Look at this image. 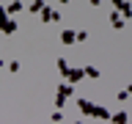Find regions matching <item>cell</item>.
<instances>
[{
	"label": "cell",
	"mask_w": 132,
	"mask_h": 124,
	"mask_svg": "<svg viewBox=\"0 0 132 124\" xmlns=\"http://www.w3.org/2000/svg\"><path fill=\"white\" fill-rule=\"evenodd\" d=\"M58 69H61V74H63V72H66V69H69V64H66L63 58H58Z\"/></svg>",
	"instance_id": "15"
},
{
	"label": "cell",
	"mask_w": 132,
	"mask_h": 124,
	"mask_svg": "<svg viewBox=\"0 0 132 124\" xmlns=\"http://www.w3.org/2000/svg\"><path fill=\"white\" fill-rule=\"evenodd\" d=\"M8 69H11V72L16 74V72H19V69H22V64H19V61H11V64H8Z\"/></svg>",
	"instance_id": "14"
},
{
	"label": "cell",
	"mask_w": 132,
	"mask_h": 124,
	"mask_svg": "<svg viewBox=\"0 0 132 124\" xmlns=\"http://www.w3.org/2000/svg\"><path fill=\"white\" fill-rule=\"evenodd\" d=\"M0 66H3V58H0Z\"/></svg>",
	"instance_id": "19"
},
{
	"label": "cell",
	"mask_w": 132,
	"mask_h": 124,
	"mask_svg": "<svg viewBox=\"0 0 132 124\" xmlns=\"http://www.w3.org/2000/svg\"><path fill=\"white\" fill-rule=\"evenodd\" d=\"M72 83L66 80V83H61V86H58V97H55V107H63L66 105V97H72Z\"/></svg>",
	"instance_id": "2"
},
{
	"label": "cell",
	"mask_w": 132,
	"mask_h": 124,
	"mask_svg": "<svg viewBox=\"0 0 132 124\" xmlns=\"http://www.w3.org/2000/svg\"><path fill=\"white\" fill-rule=\"evenodd\" d=\"M82 72H85V77H91V80H96V77H99V69H96V66H85Z\"/></svg>",
	"instance_id": "12"
},
{
	"label": "cell",
	"mask_w": 132,
	"mask_h": 124,
	"mask_svg": "<svg viewBox=\"0 0 132 124\" xmlns=\"http://www.w3.org/2000/svg\"><path fill=\"white\" fill-rule=\"evenodd\" d=\"M127 91H129V97H132V83H129V86H127Z\"/></svg>",
	"instance_id": "18"
},
{
	"label": "cell",
	"mask_w": 132,
	"mask_h": 124,
	"mask_svg": "<svg viewBox=\"0 0 132 124\" xmlns=\"http://www.w3.org/2000/svg\"><path fill=\"white\" fill-rule=\"evenodd\" d=\"M41 19H44V22H58V19H61V14H58V11H55V8H50V6H44V8H41Z\"/></svg>",
	"instance_id": "4"
},
{
	"label": "cell",
	"mask_w": 132,
	"mask_h": 124,
	"mask_svg": "<svg viewBox=\"0 0 132 124\" xmlns=\"http://www.w3.org/2000/svg\"><path fill=\"white\" fill-rule=\"evenodd\" d=\"M47 6V3H44V0H33L30 3V8H28V11H33V14H41V8Z\"/></svg>",
	"instance_id": "10"
},
{
	"label": "cell",
	"mask_w": 132,
	"mask_h": 124,
	"mask_svg": "<svg viewBox=\"0 0 132 124\" xmlns=\"http://www.w3.org/2000/svg\"><path fill=\"white\" fill-rule=\"evenodd\" d=\"M50 121H63V113H61V107H58L52 116H50Z\"/></svg>",
	"instance_id": "13"
},
{
	"label": "cell",
	"mask_w": 132,
	"mask_h": 124,
	"mask_svg": "<svg viewBox=\"0 0 132 124\" xmlns=\"http://www.w3.org/2000/svg\"><path fill=\"white\" fill-rule=\"evenodd\" d=\"M61 41L63 44H72V41H77V33L74 30H61Z\"/></svg>",
	"instance_id": "8"
},
{
	"label": "cell",
	"mask_w": 132,
	"mask_h": 124,
	"mask_svg": "<svg viewBox=\"0 0 132 124\" xmlns=\"http://www.w3.org/2000/svg\"><path fill=\"white\" fill-rule=\"evenodd\" d=\"M113 6L121 8V17H124V19H129V17H132V3H129V0H118V3H113Z\"/></svg>",
	"instance_id": "5"
},
{
	"label": "cell",
	"mask_w": 132,
	"mask_h": 124,
	"mask_svg": "<svg viewBox=\"0 0 132 124\" xmlns=\"http://www.w3.org/2000/svg\"><path fill=\"white\" fill-rule=\"evenodd\" d=\"M58 3H61V6H69V0H58Z\"/></svg>",
	"instance_id": "17"
},
{
	"label": "cell",
	"mask_w": 132,
	"mask_h": 124,
	"mask_svg": "<svg viewBox=\"0 0 132 124\" xmlns=\"http://www.w3.org/2000/svg\"><path fill=\"white\" fill-rule=\"evenodd\" d=\"M110 3H118V0H110Z\"/></svg>",
	"instance_id": "20"
},
{
	"label": "cell",
	"mask_w": 132,
	"mask_h": 124,
	"mask_svg": "<svg viewBox=\"0 0 132 124\" xmlns=\"http://www.w3.org/2000/svg\"><path fill=\"white\" fill-rule=\"evenodd\" d=\"M63 77H66V80H69V83L74 86V83H80L82 77H85V72H82V69H74V66H69V69L63 72Z\"/></svg>",
	"instance_id": "3"
},
{
	"label": "cell",
	"mask_w": 132,
	"mask_h": 124,
	"mask_svg": "<svg viewBox=\"0 0 132 124\" xmlns=\"http://www.w3.org/2000/svg\"><path fill=\"white\" fill-rule=\"evenodd\" d=\"M77 107H80V113L88 116V119H102V121H110V116H113L107 107H99V105H94V102H88V99H77Z\"/></svg>",
	"instance_id": "1"
},
{
	"label": "cell",
	"mask_w": 132,
	"mask_h": 124,
	"mask_svg": "<svg viewBox=\"0 0 132 124\" xmlns=\"http://www.w3.org/2000/svg\"><path fill=\"white\" fill-rule=\"evenodd\" d=\"M0 30L6 33V36H11V33L16 30V22H11V19H6V25H3V28H0Z\"/></svg>",
	"instance_id": "11"
},
{
	"label": "cell",
	"mask_w": 132,
	"mask_h": 124,
	"mask_svg": "<svg viewBox=\"0 0 132 124\" xmlns=\"http://www.w3.org/2000/svg\"><path fill=\"white\" fill-rule=\"evenodd\" d=\"M110 121H113V124H127V121H129V116L124 113V110H118V113L110 116Z\"/></svg>",
	"instance_id": "7"
},
{
	"label": "cell",
	"mask_w": 132,
	"mask_h": 124,
	"mask_svg": "<svg viewBox=\"0 0 132 124\" xmlns=\"http://www.w3.org/2000/svg\"><path fill=\"white\" fill-rule=\"evenodd\" d=\"M116 99H118V102H127V99H129V91H118V97H116Z\"/></svg>",
	"instance_id": "16"
},
{
	"label": "cell",
	"mask_w": 132,
	"mask_h": 124,
	"mask_svg": "<svg viewBox=\"0 0 132 124\" xmlns=\"http://www.w3.org/2000/svg\"><path fill=\"white\" fill-rule=\"evenodd\" d=\"M110 25H113L116 30H124V17L118 11H110Z\"/></svg>",
	"instance_id": "6"
},
{
	"label": "cell",
	"mask_w": 132,
	"mask_h": 124,
	"mask_svg": "<svg viewBox=\"0 0 132 124\" xmlns=\"http://www.w3.org/2000/svg\"><path fill=\"white\" fill-rule=\"evenodd\" d=\"M19 11H22V3H19V0H11L8 8H6V14H19Z\"/></svg>",
	"instance_id": "9"
}]
</instances>
